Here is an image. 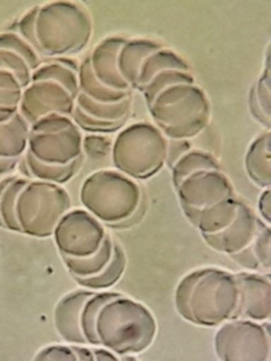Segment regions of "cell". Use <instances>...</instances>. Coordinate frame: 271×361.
Wrapping results in <instances>:
<instances>
[{
    "instance_id": "cell-1",
    "label": "cell",
    "mask_w": 271,
    "mask_h": 361,
    "mask_svg": "<svg viewBox=\"0 0 271 361\" xmlns=\"http://www.w3.org/2000/svg\"><path fill=\"white\" fill-rule=\"evenodd\" d=\"M174 305L183 320L199 327H219L237 316L236 276L217 267L193 269L178 282Z\"/></svg>"
},
{
    "instance_id": "cell-36",
    "label": "cell",
    "mask_w": 271,
    "mask_h": 361,
    "mask_svg": "<svg viewBox=\"0 0 271 361\" xmlns=\"http://www.w3.org/2000/svg\"><path fill=\"white\" fill-rule=\"evenodd\" d=\"M113 140L106 134L88 133L82 137V152L90 159L100 161L110 157Z\"/></svg>"
},
{
    "instance_id": "cell-7",
    "label": "cell",
    "mask_w": 271,
    "mask_h": 361,
    "mask_svg": "<svg viewBox=\"0 0 271 361\" xmlns=\"http://www.w3.org/2000/svg\"><path fill=\"white\" fill-rule=\"evenodd\" d=\"M68 210L71 196L61 185L28 179L16 202L20 233L35 238L51 237Z\"/></svg>"
},
{
    "instance_id": "cell-35",
    "label": "cell",
    "mask_w": 271,
    "mask_h": 361,
    "mask_svg": "<svg viewBox=\"0 0 271 361\" xmlns=\"http://www.w3.org/2000/svg\"><path fill=\"white\" fill-rule=\"evenodd\" d=\"M0 69L14 73L16 78L20 80L23 89L31 80L32 68L18 52H16L13 49L0 48Z\"/></svg>"
},
{
    "instance_id": "cell-12",
    "label": "cell",
    "mask_w": 271,
    "mask_h": 361,
    "mask_svg": "<svg viewBox=\"0 0 271 361\" xmlns=\"http://www.w3.org/2000/svg\"><path fill=\"white\" fill-rule=\"evenodd\" d=\"M76 96L78 93L55 79H31L23 89L18 113L28 124L52 114L71 117Z\"/></svg>"
},
{
    "instance_id": "cell-42",
    "label": "cell",
    "mask_w": 271,
    "mask_h": 361,
    "mask_svg": "<svg viewBox=\"0 0 271 361\" xmlns=\"http://www.w3.org/2000/svg\"><path fill=\"white\" fill-rule=\"evenodd\" d=\"M73 347L79 357V361H96L93 350L90 347H86V345H73Z\"/></svg>"
},
{
    "instance_id": "cell-22",
    "label": "cell",
    "mask_w": 271,
    "mask_h": 361,
    "mask_svg": "<svg viewBox=\"0 0 271 361\" xmlns=\"http://www.w3.org/2000/svg\"><path fill=\"white\" fill-rule=\"evenodd\" d=\"M28 130L30 124L20 113L4 123H0V159H21L27 149Z\"/></svg>"
},
{
    "instance_id": "cell-32",
    "label": "cell",
    "mask_w": 271,
    "mask_h": 361,
    "mask_svg": "<svg viewBox=\"0 0 271 361\" xmlns=\"http://www.w3.org/2000/svg\"><path fill=\"white\" fill-rule=\"evenodd\" d=\"M195 76L192 71H164L157 73L151 80L140 90V93L144 97V102L148 103L155 94H158L161 90H164L168 86L178 85V83H195Z\"/></svg>"
},
{
    "instance_id": "cell-9",
    "label": "cell",
    "mask_w": 271,
    "mask_h": 361,
    "mask_svg": "<svg viewBox=\"0 0 271 361\" xmlns=\"http://www.w3.org/2000/svg\"><path fill=\"white\" fill-rule=\"evenodd\" d=\"M268 322L231 319L219 326L213 347L219 361H271Z\"/></svg>"
},
{
    "instance_id": "cell-4",
    "label": "cell",
    "mask_w": 271,
    "mask_h": 361,
    "mask_svg": "<svg viewBox=\"0 0 271 361\" xmlns=\"http://www.w3.org/2000/svg\"><path fill=\"white\" fill-rule=\"evenodd\" d=\"M145 104L152 124L167 140L191 141L210 121L209 97L196 82L168 86Z\"/></svg>"
},
{
    "instance_id": "cell-6",
    "label": "cell",
    "mask_w": 271,
    "mask_h": 361,
    "mask_svg": "<svg viewBox=\"0 0 271 361\" xmlns=\"http://www.w3.org/2000/svg\"><path fill=\"white\" fill-rule=\"evenodd\" d=\"M168 140L152 124L137 121L119 131L112 145V164L131 179H147L165 166Z\"/></svg>"
},
{
    "instance_id": "cell-14",
    "label": "cell",
    "mask_w": 271,
    "mask_h": 361,
    "mask_svg": "<svg viewBox=\"0 0 271 361\" xmlns=\"http://www.w3.org/2000/svg\"><path fill=\"white\" fill-rule=\"evenodd\" d=\"M239 285L236 319L268 322L271 316V279L265 272L241 271L234 274Z\"/></svg>"
},
{
    "instance_id": "cell-30",
    "label": "cell",
    "mask_w": 271,
    "mask_h": 361,
    "mask_svg": "<svg viewBox=\"0 0 271 361\" xmlns=\"http://www.w3.org/2000/svg\"><path fill=\"white\" fill-rule=\"evenodd\" d=\"M27 182L28 178L21 175H10L8 183L0 196V228L20 233V227L16 219V202L18 193Z\"/></svg>"
},
{
    "instance_id": "cell-10",
    "label": "cell",
    "mask_w": 271,
    "mask_h": 361,
    "mask_svg": "<svg viewBox=\"0 0 271 361\" xmlns=\"http://www.w3.org/2000/svg\"><path fill=\"white\" fill-rule=\"evenodd\" d=\"M106 235L104 226L85 209L68 210L52 233L59 255L66 258H85L95 254Z\"/></svg>"
},
{
    "instance_id": "cell-27",
    "label": "cell",
    "mask_w": 271,
    "mask_h": 361,
    "mask_svg": "<svg viewBox=\"0 0 271 361\" xmlns=\"http://www.w3.org/2000/svg\"><path fill=\"white\" fill-rule=\"evenodd\" d=\"M127 267V257L120 244L114 241L113 255L109 264L102 272L90 278H76L75 281L85 289L89 290H107L110 286L117 283L123 276Z\"/></svg>"
},
{
    "instance_id": "cell-19",
    "label": "cell",
    "mask_w": 271,
    "mask_h": 361,
    "mask_svg": "<svg viewBox=\"0 0 271 361\" xmlns=\"http://www.w3.org/2000/svg\"><path fill=\"white\" fill-rule=\"evenodd\" d=\"M271 131L264 130L248 145L244 155V171L260 189L271 186Z\"/></svg>"
},
{
    "instance_id": "cell-8",
    "label": "cell",
    "mask_w": 271,
    "mask_h": 361,
    "mask_svg": "<svg viewBox=\"0 0 271 361\" xmlns=\"http://www.w3.org/2000/svg\"><path fill=\"white\" fill-rule=\"evenodd\" d=\"M82 137L72 117L47 116L30 124L25 152L47 165H69L83 159Z\"/></svg>"
},
{
    "instance_id": "cell-28",
    "label": "cell",
    "mask_w": 271,
    "mask_h": 361,
    "mask_svg": "<svg viewBox=\"0 0 271 361\" xmlns=\"http://www.w3.org/2000/svg\"><path fill=\"white\" fill-rule=\"evenodd\" d=\"M206 169H220L219 161L206 151L191 148L171 166V180L176 188L186 176Z\"/></svg>"
},
{
    "instance_id": "cell-38",
    "label": "cell",
    "mask_w": 271,
    "mask_h": 361,
    "mask_svg": "<svg viewBox=\"0 0 271 361\" xmlns=\"http://www.w3.org/2000/svg\"><path fill=\"white\" fill-rule=\"evenodd\" d=\"M192 148L191 141L188 140H168V147H167V158H165V165L171 169V166L189 149Z\"/></svg>"
},
{
    "instance_id": "cell-18",
    "label": "cell",
    "mask_w": 271,
    "mask_h": 361,
    "mask_svg": "<svg viewBox=\"0 0 271 361\" xmlns=\"http://www.w3.org/2000/svg\"><path fill=\"white\" fill-rule=\"evenodd\" d=\"M162 45L150 38H126L117 55V68L131 90H136L138 72L145 58Z\"/></svg>"
},
{
    "instance_id": "cell-23",
    "label": "cell",
    "mask_w": 271,
    "mask_h": 361,
    "mask_svg": "<svg viewBox=\"0 0 271 361\" xmlns=\"http://www.w3.org/2000/svg\"><path fill=\"white\" fill-rule=\"evenodd\" d=\"M241 199L234 196L226 197L206 209H203L196 220L195 227L200 235H210L226 228L237 214Z\"/></svg>"
},
{
    "instance_id": "cell-15",
    "label": "cell",
    "mask_w": 271,
    "mask_h": 361,
    "mask_svg": "<svg viewBox=\"0 0 271 361\" xmlns=\"http://www.w3.org/2000/svg\"><path fill=\"white\" fill-rule=\"evenodd\" d=\"M260 219L254 210L241 199L239 210L233 221L222 231L210 235H203V241L215 251L229 257L248 247L257 234Z\"/></svg>"
},
{
    "instance_id": "cell-24",
    "label": "cell",
    "mask_w": 271,
    "mask_h": 361,
    "mask_svg": "<svg viewBox=\"0 0 271 361\" xmlns=\"http://www.w3.org/2000/svg\"><path fill=\"white\" fill-rule=\"evenodd\" d=\"M171 69L192 71L188 61L183 56H181L178 52L164 47L158 48L157 51L150 54L143 62L141 69L138 72L136 90L140 92L157 73L164 71H171Z\"/></svg>"
},
{
    "instance_id": "cell-2",
    "label": "cell",
    "mask_w": 271,
    "mask_h": 361,
    "mask_svg": "<svg viewBox=\"0 0 271 361\" xmlns=\"http://www.w3.org/2000/svg\"><path fill=\"white\" fill-rule=\"evenodd\" d=\"M32 48L45 59L69 58L82 51L93 34L90 14L73 0L35 6Z\"/></svg>"
},
{
    "instance_id": "cell-41",
    "label": "cell",
    "mask_w": 271,
    "mask_h": 361,
    "mask_svg": "<svg viewBox=\"0 0 271 361\" xmlns=\"http://www.w3.org/2000/svg\"><path fill=\"white\" fill-rule=\"evenodd\" d=\"M18 165V161H7V159H0V179L10 176Z\"/></svg>"
},
{
    "instance_id": "cell-11",
    "label": "cell",
    "mask_w": 271,
    "mask_h": 361,
    "mask_svg": "<svg viewBox=\"0 0 271 361\" xmlns=\"http://www.w3.org/2000/svg\"><path fill=\"white\" fill-rule=\"evenodd\" d=\"M174 189L185 217L193 227L203 209L234 196L233 183L222 169L198 171L186 176Z\"/></svg>"
},
{
    "instance_id": "cell-5",
    "label": "cell",
    "mask_w": 271,
    "mask_h": 361,
    "mask_svg": "<svg viewBox=\"0 0 271 361\" xmlns=\"http://www.w3.org/2000/svg\"><path fill=\"white\" fill-rule=\"evenodd\" d=\"M79 200L103 226L119 227L133 220L143 202L140 185L116 169H100L86 176Z\"/></svg>"
},
{
    "instance_id": "cell-29",
    "label": "cell",
    "mask_w": 271,
    "mask_h": 361,
    "mask_svg": "<svg viewBox=\"0 0 271 361\" xmlns=\"http://www.w3.org/2000/svg\"><path fill=\"white\" fill-rule=\"evenodd\" d=\"M120 292L113 290H93L89 299L85 302L80 312V330L86 344L92 347H99V338L96 334V317L102 306L110 299L116 298Z\"/></svg>"
},
{
    "instance_id": "cell-17",
    "label": "cell",
    "mask_w": 271,
    "mask_h": 361,
    "mask_svg": "<svg viewBox=\"0 0 271 361\" xmlns=\"http://www.w3.org/2000/svg\"><path fill=\"white\" fill-rule=\"evenodd\" d=\"M93 290L76 289L65 293L54 307V327L59 337L72 345H86L80 330V312Z\"/></svg>"
},
{
    "instance_id": "cell-37",
    "label": "cell",
    "mask_w": 271,
    "mask_h": 361,
    "mask_svg": "<svg viewBox=\"0 0 271 361\" xmlns=\"http://www.w3.org/2000/svg\"><path fill=\"white\" fill-rule=\"evenodd\" d=\"M31 361H79L73 345L49 344L38 350Z\"/></svg>"
},
{
    "instance_id": "cell-13",
    "label": "cell",
    "mask_w": 271,
    "mask_h": 361,
    "mask_svg": "<svg viewBox=\"0 0 271 361\" xmlns=\"http://www.w3.org/2000/svg\"><path fill=\"white\" fill-rule=\"evenodd\" d=\"M133 106V97L119 103H99L78 92L72 120L88 133H112L123 128Z\"/></svg>"
},
{
    "instance_id": "cell-20",
    "label": "cell",
    "mask_w": 271,
    "mask_h": 361,
    "mask_svg": "<svg viewBox=\"0 0 271 361\" xmlns=\"http://www.w3.org/2000/svg\"><path fill=\"white\" fill-rule=\"evenodd\" d=\"M271 68H270V45L265 51L264 68L248 92V109L254 120L264 127L271 128Z\"/></svg>"
},
{
    "instance_id": "cell-25",
    "label": "cell",
    "mask_w": 271,
    "mask_h": 361,
    "mask_svg": "<svg viewBox=\"0 0 271 361\" xmlns=\"http://www.w3.org/2000/svg\"><path fill=\"white\" fill-rule=\"evenodd\" d=\"M79 93L99 103H119L133 97L134 92H119L102 85L92 72L88 56L78 66Z\"/></svg>"
},
{
    "instance_id": "cell-33",
    "label": "cell",
    "mask_w": 271,
    "mask_h": 361,
    "mask_svg": "<svg viewBox=\"0 0 271 361\" xmlns=\"http://www.w3.org/2000/svg\"><path fill=\"white\" fill-rule=\"evenodd\" d=\"M248 247L260 267V272L268 274L271 269V228L263 220L260 221L257 234Z\"/></svg>"
},
{
    "instance_id": "cell-31",
    "label": "cell",
    "mask_w": 271,
    "mask_h": 361,
    "mask_svg": "<svg viewBox=\"0 0 271 361\" xmlns=\"http://www.w3.org/2000/svg\"><path fill=\"white\" fill-rule=\"evenodd\" d=\"M23 86L14 73L0 69V123L18 113Z\"/></svg>"
},
{
    "instance_id": "cell-43",
    "label": "cell",
    "mask_w": 271,
    "mask_h": 361,
    "mask_svg": "<svg viewBox=\"0 0 271 361\" xmlns=\"http://www.w3.org/2000/svg\"><path fill=\"white\" fill-rule=\"evenodd\" d=\"M120 361H138L136 355H119Z\"/></svg>"
},
{
    "instance_id": "cell-40",
    "label": "cell",
    "mask_w": 271,
    "mask_h": 361,
    "mask_svg": "<svg viewBox=\"0 0 271 361\" xmlns=\"http://www.w3.org/2000/svg\"><path fill=\"white\" fill-rule=\"evenodd\" d=\"M93 354L96 361H120V357L114 353L103 348V347H93Z\"/></svg>"
},
{
    "instance_id": "cell-39",
    "label": "cell",
    "mask_w": 271,
    "mask_h": 361,
    "mask_svg": "<svg viewBox=\"0 0 271 361\" xmlns=\"http://www.w3.org/2000/svg\"><path fill=\"white\" fill-rule=\"evenodd\" d=\"M257 209L260 213V220H263L265 224H271V192L270 188L263 189V193L258 197Z\"/></svg>"
},
{
    "instance_id": "cell-21",
    "label": "cell",
    "mask_w": 271,
    "mask_h": 361,
    "mask_svg": "<svg viewBox=\"0 0 271 361\" xmlns=\"http://www.w3.org/2000/svg\"><path fill=\"white\" fill-rule=\"evenodd\" d=\"M17 166L21 172V176L24 178L62 185L71 180L78 173V171L82 166V159L69 165H47L42 162H38L31 155L24 152Z\"/></svg>"
},
{
    "instance_id": "cell-34",
    "label": "cell",
    "mask_w": 271,
    "mask_h": 361,
    "mask_svg": "<svg viewBox=\"0 0 271 361\" xmlns=\"http://www.w3.org/2000/svg\"><path fill=\"white\" fill-rule=\"evenodd\" d=\"M0 48H7L18 52L30 63L32 71L42 63V58L38 55V52L11 27L0 32Z\"/></svg>"
},
{
    "instance_id": "cell-26",
    "label": "cell",
    "mask_w": 271,
    "mask_h": 361,
    "mask_svg": "<svg viewBox=\"0 0 271 361\" xmlns=\"http://www.w3.org/2000/svg\"><path fill=\"white\" fill-rule=\"evenodd\" d=\"M113 248H114V240L107 234L100 248L95 254L85 258H66V257H61V258L65 268L75 279L90 278L104 269V267L112 259Z\"/></svg>"
},
{
    "instance_id": "cell-3",
    "label": "cell",
    "mask_w": 271,
    "mask_h": 361,
    "mask_svg": "<svg viewBox=\"0 0 271 361\" xmlns=\"http://www.w3.org/2000/svg\"><path fill=\"white\" fill-rule=\"evenodd\" d=\"M95 327L99 347L116 355H137L145 351L158 331L152 312L144 303L123 293L102 306Z\"/></svg>"
},
{
    "instance_id": "cell-16",
    "label": "cell",
    "mask_w": 271,
    "mask_h": 361,
    "mask_svg": "<svg viewBox=\"0 0 271 361\" xmlns=\"http://www.w3.org/2000/svg\"><path fill=\"white\" fill-rule=\"evenodd\" d=\"M126 37L121 35L106 37L95 45L88 59L93 75L102 85L119 92H134L121 78L117 68V55Z\"/></svg>"
}]
</instances>
